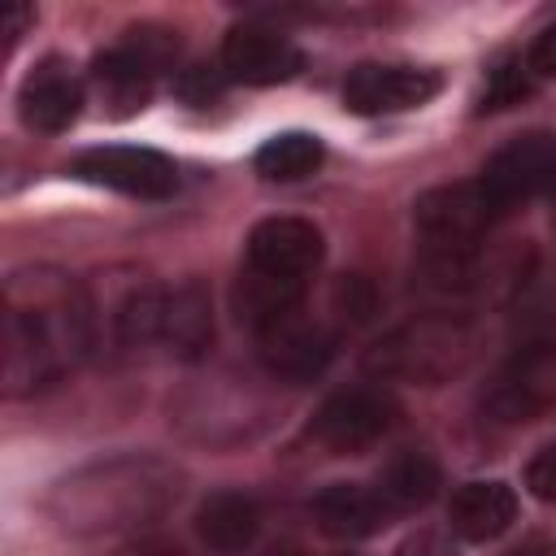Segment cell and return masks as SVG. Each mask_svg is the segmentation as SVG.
Segmentation results:
<instances>
[{
    "instance_id": "obj_1",
    "label": "cell",
    "mask_w": 556,
    "mask_h": 556,
    "mask_svg": "<svg viewBox=\"0 0 556 556\" xmlns=\"http://www.w3.org/2000/svg\"><path fill=\"white\" fill-rule=\"evenodd\" d=\"M91 304L87 287L48 265H26L4 278V387L9 395H35L61 382L87 352Z\"/></svg>"
},
{
    "instance_id": "obj_2",
    "label": "cell",
    "mask_w": 556,
    "mask_h": 556,
    "mask_svg": "<svg viewBox=\"0 0 556 556\" xmlns=\"http://www.w3.org/2000/svg\"><path fill=\"white\" fill-rule=\"evenodd\" d=\"M182 495V473L161 456H113L74 469L48 495V517L78 539L126 534L161 521Z\"/></svg>"
},
{
    "instance_id": "obj_3",
    "label": "cell",
    "mask_w": 556,
    "mask_h": 556,
    "mask_svg": "<svg viewBox=\"0 0 556 556\" xmlns=\"http://www.w3.org/2000/svg\"><path fill=\"white\" fill-rule=\"evenodd\" d=\"M473 326L460 317H417L382 334L369 352L365 365L378 378H400V382H421L439 387L452 374H460L473 361Z\"/></svg>"
},
{
    "instance_id": "obj_4",
    "label": "cell",
    "mask_w": 556,
    "mask_h": 556,
    "mask_svg": "<svg viewBox=\"0 0 556 556\" xmlns=\"http://www.w3.org/2000/svg\"><path fill=\"white\" fill-rule=\"evenodd\" d=\"M178 39L161 26H135L126 39L91 61V87L109 117H135L148 109L156 74L174 61Z\"/></svg>"
},
{
    "instance_id": "obj_5",
    "label": "cell",
    "mask_w": 556,
    "mask_h": 556,
    "mask_svg": "<svg viewBox=\"0 0 556 556\" xmlns=\"http://www.w3.org/2000/svg\"><path fill=\"white\" fill-rule=\"evenodd\" d=\"M504 217V208L491 200V191L473 178V182H447L434 187L417 200L413 208V226L421 235V248L430 261H447V256H469L478 252V243L486 239V230Z\"/></svg>"
},
{
    "instance_id": "obj_6",
    "label": "cell",
    "mask_w": 556,
    "mask_h": 556,
    "mask_svg": "<svg viewBox=\"0 0 556 556\" xmlns=\"http://www.w3.org/2000/svg\"><path fill=\"white\" fill-rule=\"evenodd\" d=\"M256 343H261V365L282 378V382H313L330 361H334V348H339V334L304 313V304L269 317L265 326H256Z\"/></svg>"
},
{
    "instance_id": "obj_7",
    "label": "cell",
    "mask_w": 556,
    "mask_h": 556,
    "mask_svg": "<svg viewBox=\"0 0 556 556\" xmlns=\"http://www.w3.org/2000/svg\"><path fill=\"white\" fill-rule=\"evenodd\" d=\"M321 230L304 217H265L252 226L248 248H243V269L269 282L287 287H308L313 269L321 265Z\"/></svg>"
},
{
    "instance_id": "obj_8",
    "label": "cell",
    "mask_w": 556,
    "mask_h": 556,
    "mask_svg": "<svg viewBox=\"0 0 556 556\" xmlns=\"http://www.w3.org/2000/svg\"><path fill=\"white\" fill-rule=\"evenodd\" d=\"M74 174L91 187H109L135 200H169L178 191V165L156 148H130V143L78 152Z\"/></svg>"
},
{
    "instance_id": "obj_9",
    "label": "cell",
    "mask_w": 556,
    "mask_h": 556,
    "mask_svg": "<svg viewBox=\"0 0 556 556\" xmlns=\"http://www.w3.org/2000/svg\"><path fill=\"white\" fill-rule=\"evenodd\" d=\"M491 200L508 213L513 204H526L534 195L556 191V135L552 130H526L495 148L478 178Z\"/></svg>"
},
{
    "instance_id": "obj_10",
    "label": "cell",
    "mask_w": 556,
    "mask_h": 556,
    "mask_svg": "<svg viewBox=\"0 0 556 556\" xmlns=\"http://www.w3.org/2000/svg\"><path fill=\"white\" fill-rule=\"evenodd\" d=\"M395 400L378 387H343L313 413V439L339 456L374 447L395 426Z\"/></svg>"
},
{
    "instance_id": "obj_11",
    "label": "cell",
    "mask_w": 556,
    "mask_h": 556,
    "mask_svg": "<svg viewBox=\"0 0 556 556\" xmlns=\"http://www.w3.org/2000/svg\"><path fill=\"white\" fill-rule=\"evenodd\" d=\"M556 404V343H530L482 391V413L495 421H530Z\"/></svg>"
},
{
    "instance_id": "obj_12",
    "label": "cell",
    "mask_w": 556,
    "mask_h": 556,
    "mask_svg": "<svg viewBox=\"0 0 556 556\" xmlns=\"http://www.w3.org/2000/svg\"><path fill=\"white\" fill-rule=\"evenodd\" d=\"M443 78L421 65H382L365 61L343 78V104L361 117H382V113H408L434 100Z\"/></svg>"
},
{
    "instance_id": "obj_13",
    "label": "cell",
    "mask_w": 556,
    "mask_h": 556,
    "mask_svg": "<svg viewBox=\"0 0 556 556\" xmlns=\"http://www.w3.org/2000/svg\"><path fill=\"white\" fill-rule=\"evenodd\" d=\"M222 70L226 78L235 83H248V87H274V83H287L304 70V52L274 26H256V22H243L226 35L222 43Z\"/></svg>"
},
{
    "instance_id": "obj_14",
    "label": "cell",
    "mask_w": 556,
    "mask_h": 556,
    "mask_svg": "<svg viewBox=\"0 0 556 556\" xmlns=\"http://www.w3.org/2000/svg\"><path fill=\"white\" fill-rule=\"evenodd\" d=\"M83 109V78L65 56H43L17 87V113L39 135H61Z\"/></svg>"
},
{
    "instance_id": "obj_15",
    "label": "cell",
    "mask_w": 556,
    "mask_h": 556,
    "mask_svg": "<svg viewBox=\"0 0 556 556\" xmlns=\"http://www.w3.org/2000/svg\"><path fill=\"white\" fill-rule=\"evenodd\" d=\"M213 343V300L208 287L187 278L165 287L161 300V330H156V348H165L174 361H200Z\"/></svg>"
},
{
    "instance_id": "obj_16",
    "label": "cell",
    "mask_w": 556,
    "mask_h": 556,
    "mask_svg": "<svg viewBox=\"0 0 556 556\" xmlns=\"http://www.w3.org/2000/svg\"><path fill=\"white\" fill-rule=\"evenodd\" d=\"M308 513H313V521H317L321 534L343 539V543L378 534L387 526V517H391V508L382 504V495L374 486H361V482H330V486H321L313 495Z\"/></svg>"
},
{
    "instance_id": "obj_17",
    "label": "cell",
    "mask_w": 556,
    "mask_h": 556,
    "mask_svg": "<svg viewBox=\"0 0 556 556\" xmlns=\"http://www.w3.org/2000/svg\"><path fill=\"white\" fill-rule=\"evenodd\" d=\"M513 521H517V491L508 482H465L447 500V526L469 543L500 539Z\"/></svg>"
},
{
    "instance_id": "obj_18",
    "label": "cell",
    "mask_w": 556,
    "mask_h": 556,
    "mask_svg": "<svg viewBox=\"0 0 556 556\" xmlns=\"http://www.w3.org/2000/svg\"><path fill=\"white\" fill-rule=\"evenodd\" d=\"M195 534L213 556H243L261 534V508L243 491H213L195 513Z\"/></svg>"
},
{
    "instance_id": "obj_19",
    "label": "cell",
    "mask_w": 556,
    "mask_h": 556,
    "mask_svg": "<svg viewBox=\"0 0 556 556\" xmlns=\"http://www.w3.org/2000/svg\"><path fill=\"white\" fill-rule=\"evenodd\" d=\"M443 478H439V465L430 452H417V447H404L395 452L382 469H378V482L374 491L382 495V504L391 513H413V508H426L434 495H439Z\"/></svg>"
},
{
    "instance_id": "obj_20",
    "label": "cell",
    "mask_w": 556,
    "mask_h": 556,
    "mask_svg": "<svg viewBox=\"0 0 556 556\" xmlns=\"http://www.w3.org/2000/svg\"><path fill=\"white\" fill-rule=\"evenodd\" d=\"M252 161H256V174L269 182H300L326 161V148L308 130H282V135L265 139Z\"/></svg>"
},
{
    "instance_id": "obj_21",
    "label": "cell",
    "mask_w": 556,
    "mask_h": 556,
    "mask_svg": "<svg viewBox=\"0 0 556 556\" xmlns=\"http://www.w3.org/2000/svg\"><path fill=\"white\" fill-rule=\"evenodd\" d=\"M530 87H534V74L526 70V61H521V56L500 61V65H491V70H486V83H482L478 109H482V113L513 109V104H521V100L530 96Z\"/></svg>"
},
{
    "instance_id": "obj_22",
    "label": "cell",
    "mask_w": 556,
    "mask_h": 556,
    "mask_svg": "<svg viewBox=\"0 0 556 556\" xmlns=\"http://www.w3.org/2000/svg\"><path fill=\"white\" fill-rule=\"evenodd\" d=\"M526 486L534 500L556 504V443H543L530 460H526Z\"/></svg>"
},
{
    "instance_id": "obj_23",
    "label": "cell",
    "mask_w": 556,
    "mask_h": 556,
    "mask_svg": "<svg viewBox=\"0 0 556 556\" xmlns=\"http://www.w3.org/2000/svg\"><path fill=\"white\" fill-rule=\"evenodd\" d=\"M334 300H339V308H343V317H352V321H365L369 313H374V287H369V278H361V274H352V278H343L339 282V291H334Z\"/></svg>"
},
{
    "instance_id": "obj_24",
    "label": "cell",
    "mask_w": 556,
    "mask_h": 556,
    "mask_svg": "<svg viewBox=\"0 0 556 556\" xmlns=\"http://www.w3.org/2000/svg\"><path fill=\"white\" fill-rule=\"evenodd\" d=\"M526 70L534 78H556V22L543 26L526 48Z\"/></svg>"
},
{
    "instance_id": "obj_25",
    "label": "cell",
    "mask_w": 556,
    "mask_h": 556,
    "mask_svg": "<svg viewBox=\"0 0 556 556\" xmlns=\"http://www.w3.org/2000/svg\"><path fill=\"white\" fill-rule=\"evenodd\" d=\"M35 22V9L30 4H22V0H13V4H4V13H0V35H4V48H13L22 35H26V26Z\"/></svg>"
},
{
    "instance_id": "obj_26",
    "label": "cell",
    "mask_w": 556,
    "mask_h": 556,
    "mask_svg": "<svg viewBox=\"0 0 556 556\" xmlns=\"http://www.w3.org/2000/svg\"><path fill=\"white\" fill-rule=\"evenodd\" d=\"M395 556H452V552H447L443 534H430V530H426V534H413Z\"/></svg>"
},
{
    "instance_id": "obj_27",
    "label": "cell",
    "mask_w": 556,
    "mask_h": 556,
    "mask_svg": "<svg viewBox=\"0 0 556 556\" xmlns=\"http://www.w3.org/2000/svg\"><path fill=\"white\" fill-rule=\"evenodd\" d=\"M508 556H556V543H552V539H530V543L513 547Z\"/></svg>"
},
{
    "instance_id": "obj_28",
    "label": "cell",
    "mask_w": 556,
    "mask_h": 556,
    "mask_svg": "<svg viewBox=\"0 0 556 556\" xmlns=\"http://www.w3.org/2000/svg\"><path fill=\"white\" fill-rule=\"evenodd\" d=\"M269 556H304V552H300V547H274Z\"/></svg>"
},
{
    "instance_id": "obj_29",
    "label": "cell",
    "mask_w": 556,
    "mask_h": 556,
    "mask_svg": "<svg viewBox=\"0 0 556 556\" xmlns=\"http://www.w3.org/2000/svg\"><path fill=\"white\" fill-rule=\"evenodd\" d=\"M552 222H556V208H552Z\"/></svg>"
}]
</instances>
